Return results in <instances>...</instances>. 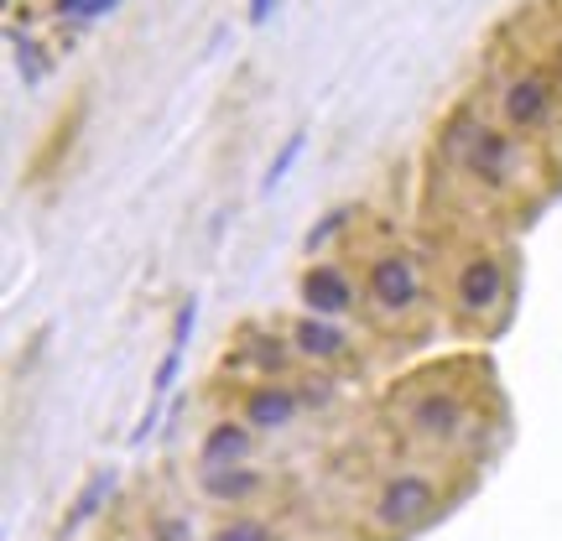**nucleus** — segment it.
I'll use <instances>...</instances> for the list:
<instances>
[{"label": "nucleus", "mask_w": 562, "mask_h": 541, "mask_svg": "<svg viewBox=\"0 0 562 541\" xmlns=\"http://www.w3.org/2000/svg\"><path fill=\"white\" fill-rule=\"evenodd\" d=\"M448 297H453V318L474 334H490L495 323L510 313V297H516V271H510V256L490 250V245H474L463 250L453 271H448Z\"/></svg>", "instance_id": "f257e3e1"}, {"label": "nucleus", "mask_w": 562, "mask_h": 541, "mask_svg": "<svg viewBox=\"0 0 562 541\" xmlns=\"http://www.w3.org/2000/svg\"><path fill=\"white\" fill-rule=\"evenodd\" d=\"M261 448V432L245 417H220L199 442V469H240V463L256 459Z\"/></svg>", "instance_id": "9d476101"}, {"label": "nucleus", "mask_w": 562, "mask_h": 541, "mask_svg": "<svg viewBox=\"0 0 562 541\" xmlns=\"http://www.w3.org/2000/svg\"><path fill=\"white\" fill-rule=\"evenodd\" d=\"M364 307L381 328H402L406 318H417L422 302H427V277H422V261L402 245H385V250H370L360 277Z\"/></svg>", "instance_id": "7ed1b4c3"}, {"label": "nucleus", "mask_w": 562, "mask_h": 541, "mask_svg": "<svg viewBox=\"0 0 562 541\" xmlns=\"http://www.w3.org/2000/svg\"><path fill=\"white\" fill-rule=\"evenodd\" d=\"M302 151H307V131H292V136H286V146L277 151V161L266 167V178H261L266 193H277L281 182H286V172H292V167L302 161Z\"/></svg>", "instance_id": "f3484780"}, {"label": "nucleus", "mask_w": 562, "mask_h": 541, "mask_svg": "<svg viewBox=\"0 0 562 541\" xmlns=\"http://www.w3.org/2000/svg\"><path fill=\"white\" fill-rule=\"evenodd\" d=\"M297 297H302V313L344 323V318H355V313H360L364 292H360V281L349 277V266L313 261L307 271H302V281H297Z\"/></svg>", "instance_id": "423d86ee"}, {"label": "nucleus", "mask_w": 562, "mask_h": 541, "mask_svg": "<svg viewBox=\"0 0 562 541\" xmlns=\"http://www.w3.org/2000/svg\"><path fill=\"white\" fill-rule=\"evenodd\" d=\"M271 541H286V537H271Z\"/></svg>", "instance_id": "5701e85b"}, {"label": "nucleus", "mask_w": 562, "mask_h": 541, "mask_svg": "<svg viewBox=\"0 0 562 541\" xmlns=\"http://www.w3.org/2000/svg\"><path fill=\"white\" fill-rule=\"evenodd\" d=\"M115 480H121L115 469H100V474H89V484L79 489V500L68 505V516H63V531H79V526L94 521V516L104 510V500L115 495Z\"/></svg>", "instance_id": "4468645a"}, {"label": "nucleus", "mask_w": 562, "mask_h": 541, "mask_svg": "<svg viewBox=\"0 0 562 541\" xmlns=\"http://www.w3.org/2000/svg\"><path fill=\"white\" fill-rule=\"evenodd\" d=\"M240 417L256 432H286L302 417V391L297 381H261L240 396Z\"/></svg>", "instance_id": "1a4fd4ad"}, {"label": "nucleus", "mask_w": 562, "mask_h": 541, "mask_svg": "<svg viewBox=\"0 0 562 541\" xmlns=\"http://www.w3.org/2000/svg\"><path fill=\"white\" fill-rule=\"evenodd\" d=\"M459 167L469 172V182H480L484 193H516V188H521V172H526V146L516 140L510 125L480 121L474 136H469V146H463Z\"/></svg>", "instance_id": "39448f33"}, {"label": "nucleus", "mask_w": 562, "mask_h": 541, "mask_svg": "<svg viewBox=\"0 0 562 541\" xmlns=\"http://www.w3.org/2000/svg\"><path fill=\"white\" fill-rule=\"evenodd\" d=\"M286 343L302 364H318V370H344V364L360 360V343L355 334L334 318H313V313H297L286 323Z\"/></svg>", "instance_id": "6e6552de"}, {"label": "nucleus", "mask_w": 562, "mask_h": 541, "mask_svg": "<svg viewBox=\"0 0 562 541\" xmlns=\"http://www.w3.org/2000/svg\"><path fill=\"white\" fill-rule=\"evenodd\" d=\"M355 219H360V203H339V208H328V214H323V219L307 229V240H302V245L318 256L323 245H334L344 235V224H355Z\"/></svg>", "instance_id": "2eb2a0df"}, {"label": "nucleus", "mask_w": 562, "mask_h": 541, "mask_svg": "<svg viewBox=\"0 0 562 541\" xmlns=\"http://www.w3.org/2000/svg\"><path fill=\"white\" fill-rule=\"evenodd\" d=\"M193 323H199V302H182L178 323H172V343H167L157 381H151V396H167V391H172V381H178V370H182V354H188V339H193Z\"/></svg>", "instance_id": "ddd939ff"}, {"label": "nucleus", "mask_w": 562, "mask_h": 541, "mask_svg": "<svg viewBox=\"0 0 562 541\" xmlns=\"http://www.w3.org/2000/svg\"><path fill=\"white\" fill-rule=\"evenodd\" d=\"M199 495L209 505H250L256 495H266V474L256 463H240V469H199Z\"/></svg>", "instance_id": "9b49d317"}, {"label": "nucleus", "mask_w": 562, "mask_h": 541, "mask_svg": "<svg viewBox=\"0 0 562 541\" xmlns=\"http://www.w3.org/2000/svg\"><path fill=\"white\" fill-rule=\"evenodd\" d=\"M552 74L562 79V32H558V42H552Z\"/></svg>", "instance_id": "6ab92c4d"}, {"label": "nucleus", "mask_w": 562, "mask_h": 541, "mask_svg": "<svg viewBox=\"0 0 562 541\" xmlns=\"http://www.w3.org/2000/svg\"><path fill=\"white\" fill-rule=\"evenodd\" d=\"M501 121L510 131H521V136H537L547 125L558 121V89L547 74L537 68H521V74H510L501 89Z\"/></svg>", "instance_id": "0eeeda50"}, {"label": "nucleus", "mask_w": 562, "mask_h": 541, "mask_svg": "<svg viewBox=\"0 0 562 541\" xmlns=\"http://www.w3.org/2000/svg\"><path fill=\"white\" fill-rule=\"evenodd\" d=\"M396 396V421L417 448H453V442L474 427V406L459 385L438 381V375H417L391 391Z\"/></svg>", "instance_id": "f03ea898"}, {"label": "nucleus", "mask_w": 562, "mask_h": 541, "mask_svg": "<svg viewBox=\"0 0 562 541\" xmlns=\"http://www.w3.org/2000/svg\"><path fill=\"white\" fill-rule=\"evenodd\" d=\"M104 5H115V0H94V5H89V16H94V11H104Z\"/></svg>", "instance_id": "4be33fe9"}, {"label": "nucleus", "mask_w": 562, "mask_h": 541, "mask_svg": "<svg viewBox=\"0 0 562 541\" xmlns=\"http://www.w3.org/2000/svg\"><path fill=\"white\" fill-rule=\"evenodd\" d=\"M266 11H271V0H250V16H256V21H261Z\"/></svg>", "instance_id": "aec40b11"}, {"label": "nucleus", "mask_w": 562, "mask_h": 541, "mask_svg": "<svg viewBox=\"0 0 562 541\" xmlns=\"http://www.w3.org/2000/svg\"><path fill=\"white\" fill-rule=\"evenodd\" d=\"M271 537H277V531H271L266 516H229V521H220L203 541H271Z\"/></svg>", "instance_id": "dca6fc26"}, {"label": "nucleus", "mask_w": 562, "mask_h": 541, "mask_svg": "<svg viewBox=\"0 0 562 541\" xmlns=\"http://www.w3.org/2000/svg\"><path fill=\"white\" fill-rule=\"evenodd\" d=\"M157 417H161V396H151V402H146V412H140V421H136V432H131V442H146V438H151Z\"/></svg>", "instance_id": "a211bd4d"}, {"label": "nucleus", "mask_w": 562, "mask_h": 541, "mask_svg": "<svg viewBox=\"0 0 562 541\" xmlns=\"http://www.w3.org/2000/svg\"><path fill=\"white\" fill-rule=\"evenodd\" d=\"M94 0H63V11H89Z\"/></svg>", "instance_id": "412c9836"}, {"label": "nucleus", "mask_w": 562, "mask_h": 541, "mask_svg": "<svg viewBox=\"0 0 562 541\" xmlns=\"http://www.w3.org/2000/svg\"><path fill=\"white\" fill-rule=\"evenodd\" d=\"M229 354H240L245 364H256L266 381H292V364H302L297 354H292V343H286V334H261V328H250Z\"/></svg>", "instance_id": "f8f14e48"}, {"label": "nucleus", "mask_w": 562, "mask_h": 541, "mask_svg": "<svg viewBox=\"0 0 562 541\" xmlns=\"http://www.w3.org/2000/svg\"><path fill=\"white\" fill-rule=\"evenodd\" d=\"M442 505L438 474L432 469H391L375 484V500H370V526L385 537H412L422 526H432Z\"/></svg>", "instance_id": "20e7f679"}]
</instances>
